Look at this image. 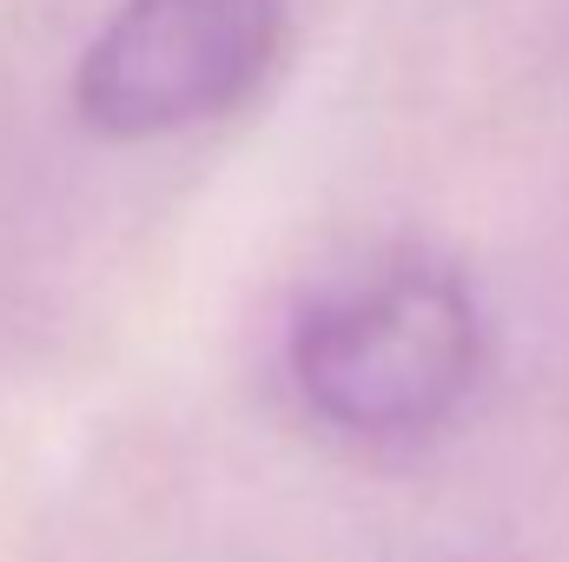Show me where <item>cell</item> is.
<instances>
[{
    "mask_svg": "<svg viewBox=\"0 0 569 562\" xmlns=\"http://www.w3.org/2000/svg\"><path fill=\"white\" fill-rule=\"evenodd\" d=\"M291 391L351 443H418L457 418L483 378V304L430 252H385L318 284L284 338Z\"/></svg>",
    "mask_w": 569,
    "mask_h": 562,
    "instance_id": "1",
    "label": "cell"
},
{
    "mask_svg": "<svg viewBox=\"0 0 569 562\" xmlns=\"http://www.w3.org/2000/svg\"><path fill=\"white\" fill-rule=\"evenodd\" d=\"M284 40V0H120L73 67V113L113 145L232 120L272 80Z\"/></svg>",
    "mask_w": 569,
    "mask_h": 562,
    "instance_id": "2",
    "label": "cell"
}]
</instances>
